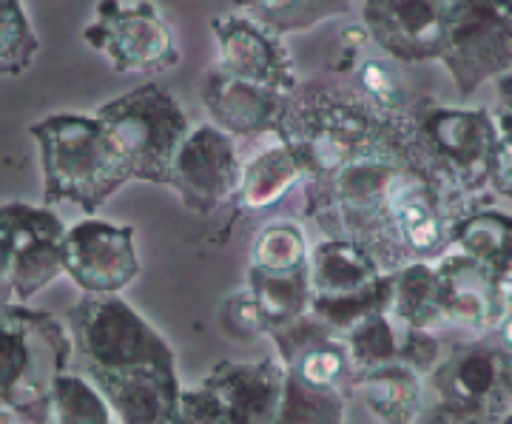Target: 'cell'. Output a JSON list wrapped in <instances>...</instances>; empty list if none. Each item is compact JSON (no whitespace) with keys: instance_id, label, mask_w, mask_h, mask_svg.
I'll use <instances>...</instances> for the list:
<instances>
[{"instance_id":"cell-6","label":"cell","mask_w":512,"mask_h":424,"mask_svg":"<svg viewBox=\"0 0 512 424\" xmlns=\"http://www.w3.org/2000/svg\"><path fill=\"white\" fill-rule=\"evenodd\" d=\"M126 154L134 180L168 185L177 151L194 123L180 100L160 83H143L94 111Z\"/></svg>"},{"instance_id":"cell-30","label":"cell","mask_w":512,"mask_h":424,"mask_svg":"<svg viewBox=\"0 0 512 424\" xmlns=\"http://www.w3.org/2000/svg\"><path fill=\"white\" fill-rule=\"evenodd\" d=\"M311 248L296 222H271L256 234L251 248V268L268 274H293L308 268Z\"/></svg>"},{"instance_id":"cell-18","label":"cell","mask_w":512,"mask_h":424,"mask_svg":"<svg viewBox=\"0 0 512 424\" xmlns=\"http://www.w3.org/2000/svg\"><path fill=\"white\" fill-rule=\"evenodd\" d=\"M288 368L279 356L256 362H220L205 373L202 388L242 424H274L285 396Z\"/></svg>"},{"instance_id":"cell-31","label":"cell","mask_w":512,"mask_h":424,"mask_svg":"<svg viewBox=\"0 0 512 424\" xmlns=\"http://www.w3.org/2000/svg\"><path fill=\"white\" fill-rule=\"evenodd\" d=\"M37 52L40 40L26 15V3L0 0V77H20L29 72Z\"/></svg>"},{"instance_id":"cell-22","label":"cell","mask_w":512,"mask_h":424,"mask_svg":"<svg viewBox=\"0 0 512 424\" xmlns=\"http://www.w3.org/2000/svg\"><path fill=\"white\" fill-rule=\"evenodd\" d=\"M299 183H305V171L296 151L276 140L274 146L262 148L242 166L237 203L245 211H262L279 203Z\"/></svg>"},{"instance_id":"cell-14","label":"cell","mask_w":512,"mask_h":424,"mask_svg":"<svg viewBox=\"0 0 512 424\" xmlns=\"http://www.w3.org/2000/svg\"><path fill=\"white\" fill-rule=\"evenodd\" d=\"M441 288L444 328H458L467 336L495 333L507 319L504 285L476 259L450 248L436 259Z\"/></svg>"},{"instance_id":"cell-23","label":"cell","mask_w":512,"mask_h":424,"mask_svg":"<svg viewBox=\"0 0 512 424\" xmlns=\"http://www.w3.org/2000/svg\"><path fill=\"white\" fill-rule=\"evenodd\" d=\"M464 257L484 265L504 288L512 285V217L495 208L467 214L453 231V245Z\"/></svg>"},{"instance_id":"cell-13","label":"cell","mask_w":512,"mask_h":424,"mask_svg":"<svg viewBox=\"0 0 512 424\" xmlns=\"http://www.w3.org/2000/svg\"><path fill=\"white\" fill-rule=\"evenodd\" d=\"M211 32L217 40V69L274 92L296 94V63L282 35H276L274 29L234 9L211 20Z\"/></svg>"},{"instance_id":"cell-5","label":"cell","mask_w":512,"mask_h":424,"mask_svg":"<svg viewBox=\"0 0 512 424\" xmlns=\"http://www.w3.org/2000/svg\"><path fill=\"white\" fill-rule=\"evenodd\" d=\"M77 370L123 373L137 368H177V353L165 336L120 294H86L69 311Z\"/></svg>"},{"instance_id":"cell-35","label":"cell","mask_w":512,"mask_h":424,"mask_svg":"<svg viewBox=\"0 0 512 424\" xmlns=\"http://www.w3.org/2000/svg\"><path fill=\"white\" fill-rule=\"evenodd\" d=\"M217 416H220V405L202 385L194 390L183 388V402L174 424H217Z\"/></svg>"},{"instance_id":"cell-9","label":"cell","mask_w":512,"mask_h":424,"mask_svg":"<svg viewBox=\"0 0 512 424\" xmlns=\"http://www.w3.org/2000/svg\"><path fill=\"white\" fill-rule=\"evenodd\" d=\"M83 40L117 74L157 77L180 63L177 35L151 0H97Z\"/></svg>"},{"instance_id":"cell-17","label":"cell","mask_w":512,"mask_h":424,"mask_svg":"<svg viewBox=\"0 0 512 424\" xmlns=\"http://www.w3.org/2000/svg\"><path fill=\"white\" fill-rule=\"evenodd\" d=\"M274 342L276 356L285 368L316 388H333L350 393L353 388V365H350L345 339L319 316L308 311L288 325H279L265 333Z\"/></svg>"},{"instance_id":"cell-41","label":"cell","mask_w":512,"mask_h":424,"mask_svg":"<svg viewBox=\"0 0 512 424\" xmlns=\"http://www.w3.org/2000/svg\"><path fill=\"white\" fill-rule=\"evenodd\" d=\"M433 3H436V6H441V9H447V6H450L453 0H433Z\"/></svg>"},{"instance_id":"cell-10","label":"cell","mask_w":512,"mask_h":424,"mask_svg":"<svg viewBox=\"0 0 512 424\" xmlns=\"http://www.w3.org/2000/svg\"><path fill=\"white\" fill-rule=\"evenodd\" d=\"M66 277L86 294H120L140 277V254L131 225L109 220L74 222L63 237Z\"/></svg>"},{"instance_id":"cell-11","label":"cell","mask_w":512,"mask_h":424,"mask_svg":"<svg viewBox=\"0 0 512 424\" xmlns=\"http://www.w3.org/2000/svg\"><path fill=\"white\" fill-rule=\"evenodd\" d=\"M242 166L234 137L214 123H200L177 151L168 185L188 211L211 214L228 200H237Z\"/></svg>"},{"instance_id":"cell-12","label":"cell","mask_w":512,"mask_h":424,"mask_svg":"<svg viewBox=\"0 0 512 424\" xmlns=\"http://www.w3.org/2000/svg\"><path fill=\"white\" fill-rule=\"evenodd\" d=\"M0 231L12 242V294L26 305L32 296L66 274V225L52 205L0 203Z\"/></svg>"},{"instance_id":"cell-8","label":"cell","mask_w":512,"mask_h":424,"mask_svg":"<svg viewBox=\"0 0 512 424\" xmlns=\"http://www.w3.org/2000/svg\"><path fill=\"white\" fill-rule=\"evenodd\" d=\"M439 63L458 97L512 72V0H453L444 9Z\"/></svg>"},{"instance_id":"cell-20","label":"cell","mask_w":512,"mask_h":424,"mask_svg":"<svg viewBox=\"0 0 512 424\" xmlns=\"http://www.w3.org/2000/svg\"><path fill=\"white\" fill-rule=\"evenodd\" d=\"M311 302H339L370 291L387 274L359 242L325 237L311 251Z\"/></svg>"},{"instance_id":"cell-21","label":"cell","mask_w":512,"mask_h":424,"mask_svg":"<svg viewBox=\"0 0 512 424\" xmlns=\"http://www.w3.org/2000/svg\"><path fill=\"white\" fill-rule=\"evenodd\" d=\"M427 376L404 362L367 370L353 379L350 393H359L370 416L382 424H416L427 410Z\"/></svg>"},{"instance_id":"cell-4","label":"cell","mask_w":512,"mask_h":424,"mask_svg":"<svg viewBox=\"0 0 512 424\" xmlns=\"http://www.w3.org/2000/svg\"><path fill=\"white\" fill-rule=\"evenodd\" d=\"M413 166L453 197H473L490 188L498 146V117L487 109H456L430 100L410 106Z\"/></svg>"},{"instance_id":"cell-28","label":"cell","mask_w":512,"mask_h":424,"mask_svg":"<svg viewBox=\"0 0 512 424\" xmlns=\"http://www.w3.org/2000/svg\"><path fill=\"white\" fill-rule=\"evenodd\" d=\"M274 424H350L348 393L333 388H316L288 370L285 396Z\"/></svg>"},{"instance_id":"cell-42","label":"cell","mask_w":512,"mask_h":424,"mask_svg":"<svg viewBox=\"0 0 512 424\" xmlns=\"http://www.w3.org/2000/svg\"><path fill=\"white\" fill-rule=\"evenodd\" d=\"M501 424H512V410H510V413H507V419H504V422H501Z\"/></svg>"},{"instance_id":"cell-2","label":"cell","mask_w":512,"mask_h":424,"mask_svg":"<svg viewBox=\"0 0 512 424\" xmlns=\"http://www.w3.org/2000/svg\"><path fill=\"white\" fill-rule=\"evenodd\" d=\"M40 151L46 205L72 203L94 217L111 197L134 180L126 154L97 114L60 111L29 129Z\"/></svg>"},{"instance_id":"cell-38","label":"cell","mask_w":512,"mask_h":424,"mask_svg":"<svg viewBox=\"0 0 512 424\" xmlns=\"http://www.w3.org/2000/svg\"><path fill=\"white\" fill-rule=\"evenodd\" d=\"M498 83V94H501V103H504V109L512 117V72L504 74L501 80H495Z\"/></svg>"},{"instance_id":"cell-33","label":"cell","mask_w":512,"mask_h":424,"mask_svg":"<svg viewBox=\"0 0 512 424\" xmlns=\"http://www.w3.org/2000/svg\"><path fill=\"white\" fill-rule=\"evenodd\" d=\"M220 325L222 331L231 339H239V342H251V339L265 336V319H262V311L256 305V296L251 288L234 291L222 302Z\"/></svg>"},{"instance_id":"cell-40","label":"cell","mask_w":512,"mask_h":424,"mask_svg":"<svg viewBox=\"0 0 512 424\" xmlns=\"http://www.w3.org/2000/svg\"><path fill=\"white\" fill-rule=\"evenodd\" d=\"M217 424H242V422H237L234 416H228V413H225V410H222V407H220V416H217Z\"/></svg>"},{"instance_id":"cell-16","label":"cell","mask_w":512,"mask_h":424,"mask_svg":"<svg viewBox=\"0 0 512 424\" xmlns=\"http://www.w3.org/2000/svg\"><path fill=\"white\" fill-rule=\"evenodd\" d=\"M202 106L211 123L231 137L274 134L279 137L293 94L274 92L259 83H248L211 66L200 86Z\"/></svg>"},{"instance_id":"cell-7","label":"cell","mask_w":512,"mask_h":424,"mask_svg":"<svg viewBox=\"0 0 512 424\" xmlns=\"http://www.w3.org/2000/svg\"><path fill=\"white\" fill-rule=\"evenodd\" d=\"M427 385L436 405L501 424L512 410V351L498 333L467 336L444 348Z\"/></svg>"},{"instance_id":"cell-32","label":"cell","mask_w":512,"mask_h":424,"mask_svg":"<svg viewBox=\"0 0 512 424\" xmlns=\"http://www.w3.org/2000/svg\"><path fill=\"white\" fill-rule=\"evenodd\" d=\"M356 89L365 94L367 100H373L379 109L393 111V114H402L413 106L402 74L384 60H365L356 69Z\"/></svg>"},{"instance_id":"cell-37","label":"cell","mask_w":512,"mask_h":424,"mask_svg":"<svg viewBox=\"0 0 512 424\" xmlns=\"http://www.w3.org/2000/svg\"><path fill=\"white\" fill-rule=\"evenodd\" d=\"M416 424H487L481 419H473V416H464V413H456V410H447L441 405H427L424 416H421Z\"/></svg>"},{"instance_id":"cell-24","label":"cell","mask_w":512,"mask_h":424,"mask_svg":"<svg viewBox=\"0 0 512 424\" xmlns=\"http://www.w3.org/2000/svg\"><path fill=\"white\" fill-rule=\"evenodd\" d=\"M390 314L407 328H421V331L444 328L436 259H413L399 271H393Z\"/></svg>"},{"instance_id":"cell-26","label":"cell","mask_w":512,"mask_h":424,"mask_svg":"<svg viewBox=\"0 0 512 424\" xmlns=\"http://www.w3.org/2000/svg\"><path fill=\"white\" fill-rule=\"evenodd\" d=\"M342 339H345V348H348L353 373L359 376V373H367V370L402 362L407 325L399 322L387 308V311H376V314L365 316L362 322H356Z\"/></svg>"},{"instance_id":"cell-25","label":"cell","mask_w":512,"mask_h":424,"mask_svg":"<svg viewBox=\"0 0 512 424\" xmlns=\"http://www.w3.org/2000/svg\"><path fill=\"white\" fill-rule=\"evenodd\" d=\"M356 0H231V6L274 29L276 35L311 32L328 20L345 18Z\"/></svg>"},{"instance_id":"cell-29","label":"cell","mask_w":512,"mask_h":424,"mask_svg":"<svg viewBox=\"0 0 512 424\" xmlns=\"http://www.w3.org/2000/svg\"><path fill=\"white\" fill-rule=\"evenodd\" d=\"M52 422L120 424V419L92 379L77 368H69L57 376L55 390H52Z\"/></svg>"},{"instance_id":"cell-27","label":"cell","mask_w":512,"mask_h":424,"mask_svg":"<svg viewBox=\"0 0 512 424\" xmlns=\"http://www.w3.org/2000/svg\"><path fill=\"white\" fill-rule=\"evenodd\" d=\"M248 288L265 319V333L311 311V274L308 268L293 274H268L248 268Z\"/></svg>"},{"instance_id":"cell-34","label":"cell","mask_w":512,"mask_h":424,"mask_svg":"<svg viewBox=\"0 0 512 424\" xmlns=\"http://www.w3.org/2000/svg\"><path fill=\"white\" fill-rule=\"evenodd\" d=\"M498 146L493 154V166H490V188L495 194L512 200V117L504 111V117H498Z\"/></svg>"},{"instance_id":"cell-36","label":"cell","mask_w":512,"mask_h":424,"mask_svg":"<svg viewBox=\"0 0 512 424\" xmlns=\"http://www.w3.org/2000/svg\"><path fill=\"white\" fill-rule=\"evenodd\" d=\"M12 242L0 231V308L12 305Z\"/></svg>"},{"instance_id":"cell-19","label":"cell","mask_w":512,"mask_h":424,"mask_svg":"<svg viewBox=\"0 0 512 424\" xmlns=\"http://www.w3.org/2000/svg\"><path fill=\"white\" fill-rule=\"evenodd\" d=\"M120 424H174L183 402L177 368H137L89 376Z\"/></svg>"},{"instance_id":"cell-1","label":"cell","mask_w":512,"mask_h":424,"mask_svg":"<svg viewBox=\"0 0 512 424\" xmlns=\"http://www.w3.org/2000/svg\"><path fill=\"white\" fill-rule=\"evenodd\" d=\"M407 111L379 109L356 86L296 89L276 140L296 151L305 183H311L365 157L410 154Z\"/></svg>"},{"instance_id":"cell-15","label":"cell","mask_w":512,"mask_h":424,"mask_svg":"<svg viewBox=\"0 0 512 424\" xmlns=\"http://www.w3.org/2000/svg\"><path fill=\"white\" fill-rule=\"evenodd\" d=\"M367 37L399 63L439 60L444 46V9L433 0H365Z\"/></svg>"},{"instance_id":"cell-3","label":"cell","mask_w":512,"mask_h":424,"mask_svg":"<svg viewBox=\"0 0 512 424\" xmlns=\"http://www.w3.org/2000/svg\"><path fill=\"white\" fill-rule=\"evenodd\" d=\"M72 359V333L57 316L20 302L0 308V407L29 424L52 422V390Z\"/></svg>"},{"instance_id":"cell-39","label":"cell","mask_w":512,"mask_h":424,"mask_svg":"<svg viewBox=\"0 0 512 424\" xmlns=\"http://www.w3.org/2000/svg\"><path fill=\"white\" fill-rule=\"evenodd\" d=\"M0 424H23L18 413H12L9 407H0Z\"/></svg>"}]
</instances>
